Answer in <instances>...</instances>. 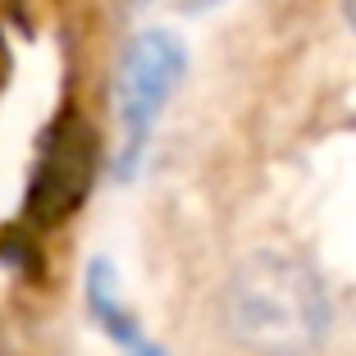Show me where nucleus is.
<instances>
[{"label": "nucleus", "instance_id": "nucleus-1", "mask_svg": "<svg viewBox=\"0 0 356 356\" xmlns=\"http://www.w3.org/2000/svg\"><path fill=\"white\" fill-rule=\"evenodd\" d=\"M329 325V306L302 261L261 252L229 283V329L261 356H306Z\"/></svg>", "mask_w": 356, "mask_h": 356}, {"label": "nucleus", "instance_id": "nucleus-3", "mask_svg": "<svg viewBox=\"0 0 356 356\" xmlns=\"http://www.w3.org/2000/svg\"><path fill=\"white\" fill-rule=\"evenodd\" d=\"M183 69H188V55H183V42L174 32H142L128 46L124 83H119V110H124V128H128V160L142 151L151 124L169 105L174 87L183 83Z\"/></svg>", "mask_w": 356, "mask_h": 356}, {"label": "nucleus", "instance_id": "nucleus-5", "mask_svg": "<svg viewBox=\"0 0 356 356\" xmlns=\"http://www.w3.org/2000/svg\"><path fill=\"white\" fill-rule=\"evenodd\" d=\"M0 78H5V42H0Z\"/></svg>", "mask_w": 356, "mask_h": 356}, {"label": "nucleus", "instance_id": "nucleus-2", "mask_svg": "<svg viewBox=\"0 0 356 356\" xmlns=\"http://www.w3.org/2000/svg\"><path fill=\"white\" fill-rule=\"evenodd\" d=\"M96 174V128L83 110H60L42 137V160L32 169L28 220L32 229H55L83 206Z\"/></svg>", "mask_w": 356, "mask_h": 356}, {"label": "nucleus", "instance_id": "nucleus-4", "mask_svg": "<svg viewBox=\"0 0 356 356\" xmlns=\"http://www.w3.org/2000/svg\"><path fill=\"white\" fill-rule=\"evenodd\" d=\"M343 10H347V23L356 28V0H343Z\"/></svg>", "mask_w": 356, "mask_h": 356}]
</instances>
